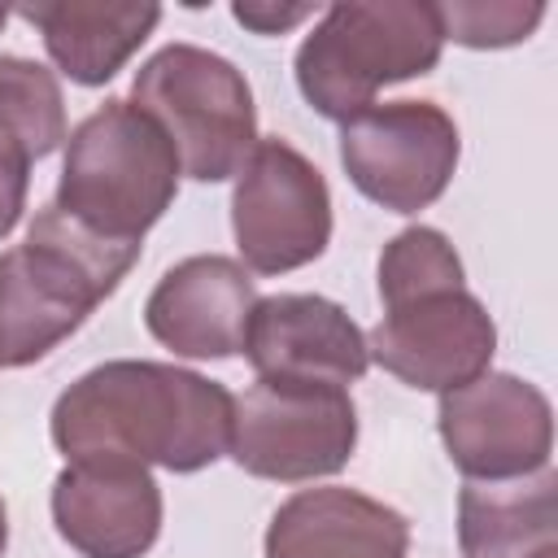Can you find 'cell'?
Instances as JSON below:
<instances>
[{
	"label": "cell",
	"mask_w": 558,
	"mask_h": 558,
	"mask_svg": "<svg viewBox=\"0 0 558 558\" xmlns=\"http://www.w3.org/2000/svg\"><path fill=\"white\" fill-rule=\"evenodd\" d=\"M131 105L161 126L179 170L196 183L235 179L262 140L248 78L227 57L196 44H166L153 52L135 70Z\"/></svg>",
	"instance_id": "obj_5"
},
{
	"label": "cell",
	"mask_w": 558,
	"mask_h": 558,
	"mask_svg": "<svg viewBox=\"0 0 558 558\" xmlns=\"http://www.w3.org/2000/svg\"><path fill=\"white\" fill-rule=\"evenodd\" d=\"M231 231L248 275H288L323 257L331 240V192L323 170L270 135L235 170Z\"/></svg>",
	"instance_id": "obj_7"
},
{
	"label": "cell",
	"mask_w": 558,
	"mask_h": 558,
	"mask_svg": "<svg viewBox=\"0 0 558 558\" xmlns=\"http://www.w3.org/2000/svg\"><path fill=\"white\" fill-rule=\"evenodd\" d=\"M4 22H9V9H0V31H4Z\"/></svg>",
	"instance_id": "obj_23"
},
{
	"label": "cell",
	"mask_w": 558,
	"mask_h": 558,
	"mask_svg": "<svg viewBox=\"0 0 558 558\" xmlns=\"http://www.w3.org/2000/svg\"><path fill=\"white\" fill-rule=\"evenodd\" d=\"M244 357L257 379H292V384H327L349 388L366 375V331L327 296L314 292H279L257 296Z\"/></svg>",
	"instance_id": "obj_11"
},
{
	"label": "cell",
	"mask_w": 558,
	"mask_h": 558,
	"mask_svg": "<svg viewBox=\"0 0 558 558\" xmlns=\"http://www.w3.org/2000/svg\"><path fill=\"white\" fill-rule=\"evenodd\" d=\"M445 48L436 4L344 0L327 4L296 48V87L331 122L371 109L388 83L432 74Z\"/></svg>",
	"instance_id": "obj_4"
},
{
	"label": "cell",
	"mask_w": 558,
	"mask_h": 558,
	"mask_svg": "<svg viewBox=\"0 0 558 558\" xmlns=\"http://www.w3.org/2000/svg\"><path fill=\"white\" fill-rule=\"evenodd\" d=\"M257 305L253 275L222 253H196L170 266L144 301V327L179 357L218 362L244 353V331Z\"/></svg>",
	"instance_id": "obj_12"
},
{
	"label": "cell",
	"mask_w": 558,
	"mask_h": 558,
	"mask_svg": "<svg viewBox=\"0 0 558 558\" xmlns=\"http://www.w3.org/2000/svg\"><path fill=\"white\" fill-rule=\"evenodd\" d=\"M366 353L418 392H453L488 371L497 353V327L480 296L449 288L384 310L366 336Z\"/></svg>",
	"instance_id": "obj_10"
},
{
	"label": "cell",
	"mask_w": 558,
	"mask_h": 558,
	"mask_svg": "<svg viewBox=\"0 0 558 558\" xmlns=\"http://www.w3.org/2000/svg\"><path fill=\"white\" fill-rule=\"evenodd\" d=\"M9 549V510H4V497H0V558Z\"/></svg>",
	"instance_id": "obj_22"
},
{
	"label": "cell",
	"mask_w": 558,
	"mask_h": 558,
	"mask_svg": "<svg viewBox=\"0 0 558 558\" xmlns=\"http://www.w3.org/2000/svg\"><path fill=\"white\" fill-rule=\"evenodd\" d=\"M48 506L57 536L83 558H144L161 536V488L148 466L65 462Z\"/></svg>",
	"instance_id": "obj_13"
},
{
	"label": "cell",
	"mask_w": 558,
	"mask_h": 558,
	"mask_svg": "<svg viewBox=\"0 0 558 558\" xmlns=\"http://www.w3.org/2000/svg\"><path fill=\"white\" fill-rule=\"evenodd\" d=\"M357 449V405L349 388L257 379L235 397L231 445L240 471L275 484H310L349 466Z\"/></svg>",
	"instance_id": "obj_6"
},
{
	"label": "cell",
	"mask_w": 558,
	"mask_h": 558,
	"mask_svg": "<svg viewBox=\"0 0 558 558\" xmlns=\"http://www.w3.org/2000/svg\"><path fill=\"white\" fill-rule=\"evenodd\" d=\"M0 113L26 135L35 161L65 144V96L48 65L31 57H0Z\"/></svg>",
	"instance_id": "obj_18"
},
{
	"label": "cell",
	"mask_w": 558,
	"mask_h": 558,
	"mask_svg": "<svg viewBox=\"0 0 558 558\" xmlns=\"http://www.w3.org/2000/svg\"><path fill=\"white\" fill-rule=\"evenodd\" d=\"M458 157V126L432 100L371 105L340 122V166L349 183L392 214H418L440 201Z\"/></svg>",
	"instance_id": "obj_8"
},
{
	"label": "cell",
	"mask_w": 558,
	"mask_h": 558,
	"mask_svg": "<svg viewBox=\"0 0 558 558\" xmlns=\"http://www.w3.org/2000/svg\"><path fill=\"white\" fill-rule=\"evenodd\" d=\"M235 397L174 362L118 357L78 375L52 401V445L65 462H126L192 475L231 445Z\"/></svg>",
	"instance_id": "obj_1"
},
{
	"label": "cell",
	"mask_w": 558,
	"mask_h": 558,
	"mask_svg": "<svg viewBox=\"0 0 558 558\" xmlns=\"http://www.w3.org/2000/svg\"><path fill=\"white\" fill-rule=\"evenodd\" d=\"M262 549L266 558H410V523L357 488H301L270 514Z\"/></svg>",
	"instance_id": "obj_14"
},
{
	"label": "cell",
	"mask_w": 558,
	"mask_h": 558,
	"mask_svg": "<svg viewBox=\"0 0 558 558\" xmlns=\"http://www.w3.org/2000/svg\"><path fill=\"white\" fill-rule=\"evenodd\" d=\"M314 13H318V4H266V0L231 4V17L248 31H257V35H283V31H292L296 22H305Z\"/></svg>",
	"instance_id": "obj_21"
},
{
	"label": "cell",
	"mask_w": 558,
	"mask_h": 558,
	"mask_svg": "<svg viewBox=\"0 0 558 558\" xmlns=\"http://www.w3.org/2000/svg\"><path fill=\"white\" fill-rule=\"evenodd\" d=\"M462 288V257L436 227H405L379 253V301L397 310L405 301Z\"/></svg>",
	"instance_id": "obj_17"
},
{
	"label": "cell",
	"mask_w": 558,
	"mask_h": 558,
	"mask_svg": "<svg viewBox=\"0 0 558 558\" xmlns=\"http://www.w3.org/2000/svg\"><path fill=\"white\" fill-rule=\"evenodd\" d=\"M31 166H35V153L26 135L0 113V240L22 222L26 192H31Z\"/></svg>",
	"instance_id": "obj_20"
},
{
	"label": "cell",
	"mask_w": 558,
	"mask_h": 558,
	"mask_svg": "<svg viewBox=\"0 0 558 558\" xmlns=\"http://www.w3.org/2000/svg\"><path fill=\"white\" fill-rule=\"evenodd\" d=\"M436 427L449 462L466 480H519L549 466L554 453V405L549 397L506 371L440 392Z\"/></svg>",
	"instance_id": "obj_9"
},
{
	"label": "cell",
	"mask_w": 558,
	"mask_h": 558,
	"mask_svg": "<svg viewBox=\"0 0 558 558\" xmlns=\"http://www.w3.org/2000/svg\"><path fill=\"white\" fill-rule=\"evenodd\" d=\"M17 13L44 35L52 65L78 87L109 83L161 22V4L118 0H35Z\"/></svg>",
	"instance_id": "obj_15"
},
{
	"label": "cell",
	"mask_w": 558,
	"mask_h": 558,
	"mask_svg": "<svg viewBox=\"0 0 558 558\" xmlns=\"http://www.w3.org/2000/svg\"><path fill=\"white\" fill-rule=\"evenodd\" d=\"M554 488L549 466L519 480H466L458 493L462 558H558Z\"/></svg>",
	"instance_id": "obj_16"
},
{
	"label": "cell",
	"mask_w": 558,
	"mask_h": 558,
	"mask_svg": "<svg viewBox=\"0 0 558 558\" xmlns=\"http://www.w3.org/2000/svg\"><path fill=\"white\" fill-rule=\"evenodd\" d=\"M179 174V157L161 126L113 96L65 135L52 205L100 240L144 248L148 227L174 205Z\"/></svg>",
	"instance_id": "obj_3"
},
{
	"label": "cell",
	"mask_w": 558,
	"mask_h": 558,
	"mask_svg": "<svg viewBox=\"0 0 558 558\" xmlns=\"http://www.w3.org/2000/svg\"><path fill=\"white\" fill-rule=\"evenodd\" d=\"M436 17H440V31L445 39L462 44V48H510V44H523L541 17H545V4H519V0H480V4H436Z\"/></svg>",
	"instance_id": "obj_19"
},
{
	"label": "cell",
	"mask_w": 558,
	"mask_h": 558,
	"mask_svg": "<svg viewBox=\"0 0 558 558\" xmlns=\"http://www.w3.org/2000/svg\"><path fill=\"white\" fill-rule=\"evenodd\" d=\"M140 244H113L44 205L22 244L0 253V371L31 366L70 340L126 279Z\"/></svg>",
	"instance_id": "obj_2"
}]
</instances>
